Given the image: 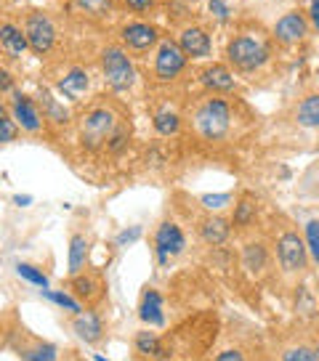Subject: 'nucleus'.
Instances as JSON below:
<instances>
[{"instance_id": "nucleus-17", "label": "nucleus", "mask_w": 319, "mask_h": 361, "mask_svg": "<svg viewBox=\"0 0 319 361\" xmlns=\"http://www.w3.org/2000/svg\"><path fill=\"white\" fill-rule=\"evenodd\" d=\"M200 234H203V239H205L207 245H224L229 239V234H231V224H229L227 218L210 215L200 226Z\"/></svg>"}, {"instance_id": "nucleus-28", "label": "nucleus", "mask_w": 319, "mask_h": 361, "mask_svg": "<svg viewBox=\"0 0 319 361\" xmlns=\"http://www.w3.org/2000/svg\"><path fill=\"white\" fill-rule=\"evenodd\" d=\"M16 274H19L22 279H27V282H32V284H37V287H43V290L48 287V276H46V274H43V271H37L35 266H30V263H19V266H16Z\"/></svg>"}, {"instance_id": "nucleus-27", "label": "nucleus", "mask_w": 319, "mask_h": 361, "mask_svg": "<svg viewBox=\"0 0 319 361\" xmlns=\"http://www.w3.org/2000/svg\"><path fill=\"white\" fill-rule=\"evenodd\" d=\"M282 361H319V359H317V353H314V345L301 343V345L287 348L285 353H282Z\"/></svg>"}, {"instance_id": "nucleus-11", "label": "nucleus", "mask_w": 319, "mask_h": 361, "mask_svg": "<svg viewBox=\"0 0 319 361\" xmlns=\"http://www.w3.org/2000/svg\"><path fill=\"white\" fill-rule=\"evenodd\" d=\"M120 37H123V43H126L131 51H147V48H152V45L157 43L160 35L152 24L133 22V24H126V27H123Z\"/></svg>"}, {"instance_id": "nucleus-12", "label": "nucleus", "mask_w": 319, "mask_h": 361, "mask_svg": "<svg viewBox=\"0 0 319 361\" xmlns=\"http://www.w3.org/2000/svg\"><path fill=\"white\" fill-rule=\"evenodd\" d=\"M165 303H162V295L157 290H147L141 295V303H138V316L141 322L149 327H162L165 324Z\"/></svg>"}, {"instance_id": "nucleus-46", "label": "nucleus", "mask_w": 319, "mask_h": 361, "mask_svg": "<svg viewBox=\"0 0 319 361\" xmlns=\"http://www.w3.org/2000/svg\"><path fill=\"white\" fill-rule=\"evenodd\" d=\"M93 361H107L104 356H93Z\"/></svg>"}, {"instance_id": "nucleus-44", "label": "nucleus", "mask_w": 319, "mask_h": 361, "mask_svg": "<svg viewBox=\"0 0 319 361\" xmlns=\"http://www.w3.org/2000/svg\"><path fill=\"white\" fill-rule=\"evenodd\" d=\"M311 345H314V353H317V359H319V332H317V338H314V343H311Z\"/></svg>"}, {"instance_id": "nucleus-34", "label": "nucleus", "mask_w": 319, "mask_h": 361, "mask_svg": "<svg viewBox=\"0 0 319 361\" xmlns=\"http://www.w3.org/2000/svg\"><path fill=\"white\" fill-rule=\"evenodd\" d=\"M43 102H46V106H48V114H51L56 123H67V112H64V109H61V106H59L48 93H43Z\"/></svg>"}, {"instance_id": "nucleus-16", "label": "nucleus", "mask_w": 319, "mask_h": 361, "mask_svg": "<svg viewBox=\"0 0 319 361\" xmlns=\"http://www.w3.org/2000/svg\"><path fill=\"white\" fill-rule=\"evenodd\" d=\"M88 85H91V80H88V72H85V69H72L69 75H64V78L56 82L59 93L72 99V102H78L80 96L88 90Z\"/></svg>"}, {"instance_id": "nucleus-20", "label": "nucleus", "mask_w": 319, "mask_h": 361, "mask_svg": "<svg viewBox=\"0 0 319 361\" xmlns=\"http://www.w3.org/2000/svg\"><path fill=\"white\" fill-rule=\"evenodd\" d=\"M85 260H88V239L83 237V234H75V237L69 239V274L78 276L80 271L85 269Z\"/></svg>"}, {"instance_id": "nucleus-2", "label": "nucleus", "mask_w": 319, "mask_h": 361, "mask_svg": "<svg viewBox=\"0 0 319 361\" xmlns=\"http://www.w3.org/2000/svg\"><path fill=\"white\" fill-rule=\"evenodd\" d=\"M229 125H231V106L224 99H207L194 114V128L207 141H221L229 133Z\"/></svg>"}, {"instance_id": "nucleus-7", "label": "nucleus", "mask_w": 319, "mask_h": 361, "mask_svg": "<svg viewBox=\"0 0 319 361\" xmlns=\"http://www.w3.org/2000/svg\"><path fill=\"white\" fill-rule=\"evenodd\" d=\"M24 35H27V43L35 54H48L54 48V40H56V30H54V22L48 19L46 13H30L27 16V24H24Z\"/></svg>"}, {"instance_id": "nucleus-5", "label": "nucleus", "mask_w": 319, "mask_h": 361, "mask_svg": "<svg viewBox=\"0 0 319 361\" xmlns=\"http://www.w3.org/2000/svg\"><path fill=\"white\" fill-rule=\"evenodd\" d=\"M112 133H114V114L109 109H93V112H88L83 117L80 135H83V144L88 149H99L102 144H107Z\"/></svg>"}, {"instance_id": "nucleus-19", "label": "nucleus", "mask_w": 319, "mask_h": 361, "mask_svg": "<svg viewBox=\"0 0 319 361\" xmlns=\"http://www.w3.org/2000/svg\"><path fill=\"white\" fill-rule=\"evenodd\" d=\"M296 123L308 128V130H319V93H311L296 106Z\"/></svg>"}, {"instance_id": "nucleus-22", "label": "nucleus", "mask_w": 319, "mask_h": 361, "mask_svg": "<svg viewBox=\"0 0 319 361\" xmlns=\"http://www.w3.org/2000/svg\"><path fill=\"white\" fill-rule=\"evenodd\" d=\"M136 350L141 353V356H152V359H160V356H162L160 338L155 335V332H149V329H144V332H138L136 335Z\"/></svg>"}, {"instance_id": "nucleus-32", "label": "nucleus", "mask_w": 319, "mask_h": 361, "mask_svg": "<svg viewBox=\"0 0 319 361\" xmlns=\"http://www.w3.org/2000/svg\"><path fill=\"white\" fill-rule=\"evenodd\" d=\"M138 237H141V226H131V228H126V231H120L114 242H117L120 247H126V245H133Z\"/></svg>"}, {"instance_id": "nucleus-25", "label": "nucleus", "mask_w": 319, "mask_h": 361, "mask_svg": "<svg viewBox=\"0 0 319 361\" xmlns=\"http://www.w3.org/2000/svg\"><path fill=\"white\" fill-rule=\"evenodd\" d=\"M253 221H255V202L239 200L234 207V226H251Z\"/></svg>"}, {"instance_id": "nucleus-23", "label": "nucleus", "mask_w": 319, "mask_h": 361, "mask_svg": "<svg viewBox=\"0 0 319 361\" xmlns=\"http://www.w3.org/2000/svg\"><path fill=\"white\" fill-rule=\"evenodd\" d=\"M155 128H157L160 135L179 133V128H181V117L173 112V109H162V112L155 114Z\"/></svg>"}, {"instance_id": "nucleus-41", "label": "nucleus", "mask_w": 319, "mask_h": 361, "mask_svg": "<svg viewBox=\"0 0 319 361\" xmlns=\"http://www.w3.org/2000/svg\"><path fill=\"white\" fill-rule=\"evenodd\" d=\"M11 88H13V78L6 69H0V90H11Z\"/></svg>"}, {"instance_id": "nucleus-24", "label": "nucleus", "mask_w": 319, "mask_h": 361, "mask_svg": "<svg viewBox=\"0 0 319 361\" xmlns=\"http://www.w3.org/2000/svg\"><path fill=\"white\" fill-rule=\"evenodd\" d=\"M56 356H59V350H56V345H51V343H40V345H35V348L22 353L24 361H56Z\"/></svg>"}, {"instance_id": "nucleus-3", "label": "nucleus", "mask_w": 319, "mask_h": 361, "mask_svg": "<svg viewBox=\"0 0 319 361\" xmlns=\"http://www.w3.org/2000/svg\"><path fill=\"white\" fill-rule=\"evenodd\" d=\"M102 72L107 85L117 93L123 90H131L133 82H136V69H133V61L128 59V54L117 45H109L102 51Z\"/></svg>"}, {"instance_id": "nucleus-39", "label": "nucleus", "mask_w": 319, "mask_h": 361, "mask_svg": "<svg viewBox=\"0 0 319 361\" xmlns=\"http://www.w3.org/2000/svg\"><path fill=\"white\" fill-rule=\"evenodd\" d=\"M207 8H210V13H216L218 19H229V8L221 3V0H210V6H207Z\"/></svg>"}, {"instance_id": "nucleus-15", "label": "nucleus", "mask_w": 319, "mask_h": 361, "mask_svg": "<svg viewBox=\"0 0 319 361\" xmlns=\"http://www.w3.org/2000/svg\"><path fill=\"white\" fill-rule=\"evenodd\" d=\"M13 117H16V123L22 125L24 130H30V133L40 130V125H43L40 112L35 109V104L30 102L27 96H22V93H16V99H13Z\"/></svg>"}, {"instance_id": "nucleus-35", "label": "nucleus", "mask_w": 319, "mask_h": 361, "mask_svg": "<svg viewBox=\"0 0 319 361\" xmlns=\"http://www.w3.org/2000/svg\"><path fill=\"white\" fill-rule=\"evenodd\" d=\"M80 6L91 13H104L109 11V0H80Z\"/></svg>"}, {"instance_id": "nucleus-45", "label": "nucleus", "mask_w": 319, "mask_h": 361, "mask_svg": "<svg viewBox=\"0 0 319 361\" xmlns=\"http://www.w3.org/2000/svg\"><path fill=\"white\" fill-rule=\"evenodd\" d=\"M3 120H8V114H6V106L0 104V123H3Z\"/></svg>"}, {"instance_id": "nucleus-13", "label": "nucleus", "mask_w": 319, "mask_h": 361, "mask_svg": "<svg viewBox=\"0 0 319 361\" xmlns=\"http://www.w3.org/2000/svg\"><path fill=\"white\" fill-rule=\"evenodd\" d=\"M200 80H203V85H205L207 90H213V93H229V90H234V75L229 72L224 64H213V67L203 69V75H200Z\"/></svg>"}, {"instance_id": "nucleus-18", "label": "nucleus", "mask_w": 319, "mask_h": 361, "mask_svg": "<svg viewBox=\"0 0 319 361\" xmlns=\"http://www.w3.org/2000/svg\"><path fill=\"white\" fill-rule=\"evenodd\" d=\"M0 43H3V48H6V54L13 59H19L30 48V43H27V35L19 30V27H13V24H3L0 27Z\"/></svg>"}, {"instance_id": "nucleus-10", "label": "nucleus", "mask_w": 319, "mask_h": 361, "mask_svg": "<svg viewBox=\"0 0 319 361\" xmlns=\"http://www.w3.org/2000/svg\"><path fill=\"white\" fill-rule=\"evenodd\" d=\"M179 45L186 54V59H205L213 51V43H210V37L203 27H186L179 37Z\"/></svg>"}, {"instance_id": "nucleus-8", "label": "nucleus", "mask_w": 319, "mask_h": 361, "mask_svg": "<svg viewBox=\"0 0 319 361\" xmlns=\"http://www.w3.org/2000/svg\"><path fill=\"white\" fill-rule=\"evenodd\" d=\"M183 247H186V237H183L181 228L173 224V221L160 224V228L155 231V252H157L160 263L165 266L171 258L183 252Z\"/></svg>"}, {"instance_id": "nucleus-31", "label": "nucleus", "mask_w": 319, "mask_h": 361, "mask_svg": "<svg viewBox=\"0 0 319 361\" xmlns=\"http://www.w3.org/2000/svg\"><path fill=\"white\" fill-rule=\"evenodd\" d=\"M72 287H75V293L80 295V298H85V300H93L96 298V282L93 279H85V276H75L72 279Z\"/></svg>"}, {"instance_id": "nucleus-9", "label": "nucleus", "mask_w": 319, "mask_h": 361, "mask_svg": "<svg viewBox=\"0 0 319 361\" xmlns=\"http://www.w3.org/2000/svg\"><path fill=\"white\" fill-rule=\"evenodd\" d=\"M308 35V19L303 13H285L279 22L274 24V37L279 40L282 45H293V43H301L303 37Z\"/></svg>"}, {"instance_id": "nucleus-26", "label": "nucleus", "mask_w": 319, "mask_h": 361, "mask_svg": "<svg viewBox=\"0 0 319 361\" xmlns=\"http://www.w3.org/2000/svg\"><path fill=\"white\" fill-rule=\"evenodd\" d=\"M306 247H308L311 260L319 266V218H314V221L306 224Z\"/></svg>"}, {"instance_id": "nucleus-40", "label": "nucleus", "mask_w": 319, "mask_h": 361, "mask_svg": "<svg viewBox=\"0 0 319 361\" xmlns=\"http://www.w3.org/2000/svg\"><path fill=\"white\" fill-rule=\"evenodd\" d=\"M126 6L131 11H147V8L155 6V0H126Z\"/></svg>"}, {"instance_id": "nucleus-37", "label": "nucleus", "mask_w": 319, "mask_h": 361, "mask_svg": "<svg viewBox=\"0 0 319 361\" xmlns=\"http://www.w3.org/2000/svg\"><path fill=\"white\" fill-rule=\"evenodd\" d=\"M16 138V125L11 120H3L0 123V141H13Z\"/></svg>"}, {"instance_id": "nucleus-42", "label": "nucleus", "mask_w": 319, "mask_h": 361, "mask_svg": "<svg viewBox=\"0 0 319 361\" xmlns=\"http://www.w3.org/2000/svg\"><path fill=\"white\" fill-rule=\"evenodd\" d=\"M308 16H311V24H314V30H319V0H311Z\"/></svg>"}, {"instance_id": "nucleus-36", "label": "nucleus", "mask_w": 319, "mask_h": 361, "mask_svg": "<svg viewBox=\"0 0 319 361\" xmlns=\"http://www.w3.org/2000/svg\"><path fill=\"white\" fill-rule=\"evenodd\" d=\"M126 141H128V130H123V128H120V130H114V133L109 135V141H107V144H109V149H112V152H120V149L126 147Z\"/></svg>"}, {"instance_id": "nucleus-33", "label": "nucleus", "mask_w": 319, "mask_h": 361, "mask_svg": "<svg viewBox=\"0 0 319 361\" xmlns=\"http://www.w3.org/2000/svg\"><path fill=\"white\" fill-rule=\"evenodd\" d=\"M229 200H231L229 194H205V197H203V204H205L207 210H218V207H227Z\"/></svg>"}, {"instance_id": "nucleus-1", "label": "nucleus", "mask_w": 319, "mask_h": 361, "mask_svg": "<svg viewBox=\"0 0 319 361\" xmlns=\"http://www.w3.org/2000/svg\"><path fill=\"white\" fill-rule=\"evenodd\" d=\"M269 45L261 37H251V35H239L227 45L229 64L239 72H255L269 61Z\"/></svg>"}, {"instance_id": "nucleus-29", "label": "nucleus", "mask_w": 319, "mask_h": 361, "mask_svg": "<svg viewBox=\"0 0 319 361\" xmlns=\"http://www.w3.org/2000/svg\"><path fill=\"white\" fill-rule=\"evenodd\" d=\"M43 295H46L48 300H54L56 305H61V308H67L69 314H80V311H83L78 300H75V298H69V295H64V293H51V290H43Z\"/></svg>"}, {"instance_id": "nucleus-38", "label": "nucleus", "mask_w": 319, "mask_h": 361, "mask_svg": "<svg viewBox=\"0 0 319 361\" xmlns=\"http://www.w3.org/2000/svg\"><path fill=\"white\" fill-rule=\"evenodd\" d=\"M216 361H245V356H242V350L229 348V350H221L216 356Z\"/></svg>"}, {"instance_id": "nucleus-30", "label": "nucleus", "mask_w": 319, "mask_h": 361, "mask_svg": "<svg viewBox=\"0 0 319 361\" xmlns=\"http://www.w3.org/2000/svg\"><path fill=\"white\" fill-rule=\"evenodd\" d=\"M319 300H314V295L308 293L306 287H301L298 290V298H296V308H301V314L306 316H314V311H317Z\"/></svg>"}, {"instance_id": "nucleus-4", "label": "nucleus", "mask_w": 319, "mask_h": 361, "mask_svg": "<svg viewBox=\"0 0 319 361\" xmlns=\"http://www.w3.org/2000/svg\"><path fill=\"white\" fill-rule=\"evenodd\" d=\"M277 260L285 274H303L308 269L306 239H301L296 231H285L277 239Z\"/></svg>"}, {"instance_id": "nucleus-6", "label": "nucleus", "mask_w": 319, "mask_h": 361, "mask_svg": "<svg viewBox=\"0 0 319 361\" xmlns=\"http://www.w3.org/2000/svg\"><path fill=\"white\" fill-rule=\"evenodd\" d=\"M186 67V54L181 51V45L173 43V40H162L157 48V56H155V75L162 82H171L183 72Z\"/></svg>"}, {"instance_id": "nucleus-43", "label": "nucleus", "mask_w": 319, "mask_h": 361, "mask_svg": "<svg viewBox=\"0 0 319 361\" xmlns=\"http://www.w3.org/2000/svg\"><path fill=\"white\" fill-rule=\"evenodd\" d=\"M13 202L19 204V207H27V204L32 202V197H27V194H24V197H22V194H19V197H13Z\"/></svg>"}, {"instance_id": "nucleus-21", "label": "nucleus", "mask_w": 319, "mask_h": 361, "mask_svg": "<svg viewBox=\"0 0 319 361\" xmlns=\"http://www.w3.org/2000/svg\"><path fill=\"white\" fill-rule=\"evenodd\" d=\"M266 260H269V255H266V247H263L261 242H251V245H245V250H242V263L248 266V271H258L266 266Z\"/></svg>"}, {"instance_id": "nucleus-14", "label": "nucleus", "mask_w": 319, "mask_h": 361, "mask_svg": "<svg viewBox=\"0 0 319 361\" xmlns=\"http://www.w3.org/2000/svg\"><path fill=\"white\" fill-rule=\"evenodd\" d=\"M75 332L85 343H99L104 338V324L102 319H99V314H93V311H80V314H75Z\"/></svg>"}]
</instances>
